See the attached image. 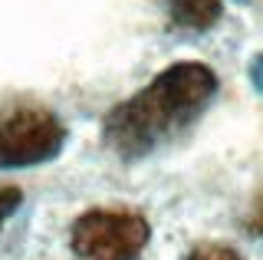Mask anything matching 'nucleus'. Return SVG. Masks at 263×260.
Segmentation results:
<instances>
[{"mask_svg": "<svg viewBox=\"0 0 263 260\" xmlns=\"http://www.w3.org/2000/svg\"><path fill=\"white\" fill-rule=\"evenodd\" d=\"M217 92V76L204 63H175L142 92L119 102L102 122L105 145L119 158L135 161L197 122Z\"/></svg>", "mask_w": 263, "mask_h": 260, "instance_id": "obj_1", "label": "nucleus"}, {"mask_svg": "<svg viewBox=\"0 0 263 260\" xmlns=\"http://www.w3.org/2000/svg\"><path fill=\"white\" fill-rule=\"evenodd\" d=\"M148 237V221L128 208H92L72 224V250L82 260H138Z\"/></svg>", "mask_w": 263, "mask_h": 260, "instance_id": "obj_2", "label": "nucleus"}, {"mask_svg": "<svg viewBox=\"0 0 263 260\" xmlns=\"http://www.w3.org/2000/svg\"><path fill=\"white\" fill-rule=\"evenodd\" d=\"M66 145V125L43 105H13L0 112V168L49 161Z\"/></svg>", "mask_w": 263, "mask_h": 260, "instance_id": "obj_3", "label": "nucleus"}, {"mask_svg": "<svg viewBox=\"0 0 263 260\" xmlns=\"http://www.w3.org/2000/svg\"><path fill=\"white\" fill-rule=\"evenodd\" d=\"M178 30H208L220 17V0H164Z\"/></svg>", "mask_w": 263, "mask_h": 260, "instance_id": "obj_4", "label": "nucleus"}, {"mask_svg": "<svg viewBox=\"0 0 263 260\" xmlns=\"http://www.w3.org/2000/svg\"><path fill=\"white\" fill-rule=\"evenodd\" d=\"M187 260H243L234 247H224V244H201V247L191 250Z\"/></svg>", "mask_w": 263, "mask_h": 260, "instance_id": "obj_5", "label": "nucleus"}, {"mask_svg": "<svg viewBox=\"0 0 263 260\" xmlns=\"http://www.w3.org/2000/svg\"><path fill=\"white\" fill-rule=\"evenodd\" d=\"M20 201H23L20 188H13V184H4V188H0V227H4V221L20 208Z\"/></svg>", "mask_w": 263, "mask_h": 260, "instance_id": "obj_6", "label": "nucleus"}, {"mask_svg": "<svg viewBox=\"0 0 263 260\" xmlns=\"http://www.w3.org/2000/svg\"><path fill=\"white\" fill-rule=\"evenodd\" d=\"M253 83H257V89L263 92V56H260L257 63H253Z\"/></svg>", "mask_w": 263, "mask_h": 260, "instance_id": "obj_7", "label": "nucleus"}]
</instances>
